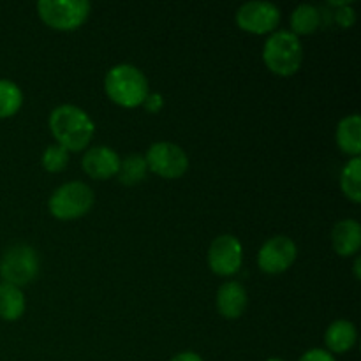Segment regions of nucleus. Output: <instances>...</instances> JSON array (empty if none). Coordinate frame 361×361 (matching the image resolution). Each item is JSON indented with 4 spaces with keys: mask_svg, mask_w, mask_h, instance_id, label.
<instances>
[{
    "mask_svg": "<svg viewBox=\"0 0 361 361\" xmlns=\"http://www.w3.org/2000/svg\"><path fill=\"white\" fill-rule=\"evenodd\" d=\"M242 243L233 235H221L212 242L208 249V267L215 275L231 277L242 268Z\"/></svg>",
    "mask_w": 361,
    "mask_h": 361,
    "instance_id": "9",
    "label": "nucleus"
},
{
    "mask_svg": "<svg viewBox=\"0 0 361 361\" xmlns=\"http://www.w3.org/2000/svg\"><path fill=\"white\" fill-rule=\"evenodd\" d=\"M87 0H41L37 2L39 18L53 30L73 32L87 23L90 16Z\"/></svg>",
    "mask_w": 361,
    "mask_h": 361,
    "instance_id": "5",
    "label": "nucleus"
},
{
    "mask_svg": "<svg viewBox=\"0 0 361 361\" xmlns=\"http://www.w3.org/2000/svg\"><path fill=\"white\" fill-rule=\"evenodd\" d=\"M23 106V92L14 81L0 80V118L14 116Z\"/></svg>",
    "mask_w": 361,
    "mask_h": 361,
    "instance_id": "20",
    "label": "nucleus"
},
{
    "mask_svg": "<svg viewBox=\"0 0 361 361\" xmlns=\"http://www.w3.org/2000/svg\"><path fill=\"white\" fill-rule=\"evenodd\" d=\"M236 23L254 35L274 34L281 23V9L270 2H247L236 13Z\"/></svg>",
    "mask_w": 361,
    "mask_h": 361,
    "instance_id": "8",
    "label": "nucleus"
},
{
    "mask_svg": "<svg viewBox=\"0 0 361 361\" xmlns=\"http://www.w3.org/2000/svg\"><path fill=\"white\" fill-rule=\"evenodd\" d=\"M296 256H298V249L289 236H274L259 249L257 264L264 274L279 275L293 267Z\"/></svg>",
    "mask_w": 361,
    "mask_h": 361,
    "instance_id": "10",
    "label": "nucleus"
},
{
    "mask_svg": "<svg viewBox=\"0 0 361 361\" xmlns=\"http://www.w3.org/2000/svg\"><path fill=\"white\" fill-rule=\"evenodd\" d=\"M49 130L67 152H80L88 147L95 134L94 120L87 111L73 104H62L49 115Z\"/></svg>",
    "mask_w": 361,
    "mask_h": 361,
    "instance_id": "1",
    "label": "nucleus"
},
{
    "mask_svg": "<svg viewBox=\"0 0 361 361\" xmlns=\"http://www.w3.org/2000/svg\"><path fill=\"white\" fill-rule=\"evenodd\" d=\"M148 173V166L147 161H145V155L141 154H129L122 162H120V169H118V182L122 185L133 187L137 185L145 180Z\"/></svg>",
    "mask_w": 361,
    "mask_h": 361,
    "instance_id": "18",
    "label": "nucleus"
},
{
    "mask_svg": "<svg viewBox=\"0 0 361 361\" xmlns=\"http://www.w3.org/2000/svg\"><path fill=\"white\" fill-rule=\"evenodd\" d=\"M104 90L106 95L122 108L143 106L145 99L150 94L147 76L130 63H118L108 71L104 78Z\"/></svg>",
    "mask_w": 361,
    "mask_h": 361,
    "instance_id": "2",
    "label": "nucleus"
},
{
    "mask_svg": "<svg viewBox=\"0 0 361 361\" xmlns=\"http://www.w3.org/2000/svg\"><path fill=\"white\" fill-rule=\"evenodd\" d=\"M263 60L270 73L282 78L293 76L303 63L302 42L288 30L274 32L264 42Z\"/></svg>",
    "mask_w": 361,
    "mask_h": 361,
    "instance_id": "3",
    "label": "nucleus"
},
{
    "mask_svg": "<svg viewBox=\"0 0 361 361\" xmlns=\"http://www.w3.org/2000/svg\"><path fill=\"white\" fill-rule=\"evenodd\" d=\"M171 361H204L203 358H201L197 353H192V351H183L180 353V355L173 356Z\"/></svg>",
    "mask_w": 361,
    "mask_h": 361,
    "instance_id": "25",
    "label": "nucleus"
},
{
    "mask_svg": "<svg viewBox=\"0 0 361 361\" xmlns=\"http://www.w3.org/2000/svg\"><path fill=\"white\" fill-rule=\"evenodd\" d=\"M356 326L348 319H338L328 326L326 334H324V344H326V351L331 355H344V353L351 351L353 345L356 344Z\"/></svg>",
    "mask_w": 361,
    "mask_h": 361,
    "instance_id": "14",
    "label": "nucleus"
},
{
    "mask_svg": "<svg viewBox=\"0 0 361 361\" xmlns=\"http://www.w3.org/2000/svg\"><path fill=\"white\" fill-rule=\"evenodd\" d=\"M95 194L87 183L69 182L60 185L48 201L49 214L59 221H76L92 210Z\"/></svg>",
    "mask_w": 361,
    "mask_h": 361,
    "instance_id": "4",
    "label": "nucleus"
},
{
    "mask_svg": "<svg viewBox=\"0 0 361 361\" xmlns=\"http://www.w3.org/2000/svg\"><path fill=\"white\" fill-rule=\"evenodd\" d=\"M361 259H360V257H356V259H355V277L356 279H358V281H360V279H361Z\"/></svg>",
    "mask_w": 361,
    "mask_h": 361,
    "instance_id": "26",
    "label": "nucleus"
},
{
    "mask_svg": "<svg viewBox=\"0 0 361 361\" xmlns=\"http://www.w3.org/2000/svg\"><path fill=\"white\" fill-rule=\"evenodd\" d=\"M323 14L316 6L310 4H302L296 7L291 14V34L298 35H310L316 30H319Z\"/></svg>",
    "mask_w": 361,
    "mask_h": 361,
    "instance_id": "17",
    "label": "nucleus"
},
{
    "mask_svg": "<svg viewBox=\"0 0 361 361\" xmlns=\"http://www.w3.org/2000/svg\"><path fill=\"white\" fill-rule=\"evenodd\" d=\"M25 302L23 291L13 284L2 282L0 284V317L4 321H16L23 316Z\"/></svg>",
    "mask_w": 361,
    "mask_h": 361,
    "instance_id": "16",
    "label": "nucleus"
},
{
    "mask_svg": "<svg viewBox=\"0 0 361 361\" xmlns=\"http://www.w3.org/2000/svg\"><path fill=\"white\" fill-rule=\"evenodd\" d=\"M120 155L113 148L108 147H94L83 155L85 173L94 180H108L118 175L120 169Z\"/></svg>",
    "mask_w": 361,
    "mask_h": 361,
    "instance_id": "11",
    "label": "nucleus"
},
{
    "mask_svg": "<svg viewBox=\"0 0 361 361\" xmlns=\"http://www.w3.org/2000/svg\"><path fill=\"white\" fill-rule=\"evenodd\" d=\"M69 164V152L60 145H51L42 154V168L48 173H60Z\"/></svg>",
    "mask_w": 361,
    "mask_h": 361,
    "instance_id": "21",
    "label": "nucleus"
},
{
    "mask_svg": "<svg viewBox=\"0 0 361 361\" xmlns=\"http://www.w3.org/2000/svg\"><path fill=\"white\" fill-rule=\"evenodd\" d=\"M331 7H335V21H337L338 25H341L342 28H349L355 25V20H356V14L355 11H353V7L349 6L348 2H330Z\"/></svg>",
    "mask_w": 361,
    "mask_h": 361,
    "instance_id": "22",
    "label": "nucleus"
},
{
    "mask_svg": "<svg viewBox=\"0 0 361 361\" xmlns=\"http://www.w3.org/2000/svg\"><path fill=\"white\" fill-rule=\"evenodd\" d=\"M267 361H284V360H281V358H270V360H267Z\"/></svg>",
    "mask_w": 361,
    "mask_h": 361,
    "instance_id": "27",
    "label": "nucleus"
},
{
    "mask_svg": "<svg viewBox=\"0 0 361 361\" xmlns=\"http://www.w3.org/2000/svg\"><path fill=\"white\" fill-rule=\"evenodd\" d=\"M145 161L152 173L166 180L180 178L189 169V157L183 148L169 141H157L152 145L145 155Z\"/></svg>",
    "mask_w": 361,
    "mask_h": 361,
    "instance_id": "7",
    "label": "nucleus"
},
{
    "mask_svg": "<svg viewBox=\"0 0 361 361\" xmlns=\"http://www.w3.org/2000/svg\"><path fill=\"white\" fill-rule=\"evenodd\" d=\"M331 245L335 252L342 257L358 254L361 247V226L355 219H344L337 222L331 231Z\"/></svg>",
    "mask_w": 361,
    "mask_h": 361,
    "instance_id": "13",
    "label": "nucleus"
},
{
    "mask_svg": "<svg viewBox=\"0 0 361 361\" xmlns=\"http://www.w3.org/2000/svg\"><path fill=\"white\" fill-rule=\"evenodd\" d=\"M337 145L344 154L360 157L361 154V118L360 115H349L337 126Z\"/></svg>",
    "mask_w": 361,
    "mask_h": 361,
    "instance_id": "15",
    "label": "nucleus"
},
{
    "mask_svg": "<svg viewBox=\"0 0 361 361\" xmlns=\"http://www.w3.org/2000/svg\"><path fill=\"white\" fill-rule=\"evenodd\" d=\"M39 274V256L30 245L16 243L9 247L2 254L0 259V277L4 282L13 284L16 288L27 286L37 277Z\"/></svg>",
    "mask_w": 361,
    "mask_h": 361,
    "instance_id": "6",
    "label": "nucleus"
},
{
    "mask_svg": "<svg viewBox=\"0 0 361 361\" xmlns=\"http://www.w3.org/2000/svg\"><path fill=\"white\" fill-rule=\"evenodd\" d=\"M143 106L147 108L148 113H159L161 108L164 106V101H162V95L157 94V92H152V94L147 95Z\"/></svg>",
    "mask_w": 361,
    "mask_h": 361,
    "instance_id": "24",
    "label": "nucleus"
},
{
    "mask_svg": "<svg viewBox=\"0 0 361 361\" xmlns=\"http://www.w3.org/2000/svg\"><path fill=\"white\" fill-rule=\"evenodd\" d=\"M298 361H337L331 353H328L326 349H309L307 353H303L302 358Z\"/></svg>",
    "mask_w": 361,
    "mask_h": 361,
    "instance_id": "23",
    "label": "nucleus"
},
{
    "mask_svg": "<svg viewBox=\"0 0 361 361\" xmlns=\"http://www.w3.org/2000/svg\"><path fill=\"white\" fill-rule=\"evenodd\" d=\"M341 189L353 203H361V159L353 157L341 173Z\"/></svg>",
    "mask_w": 361,
    "mask_h": 361,
    "instance_id": "19",
    "label": "nucleus"
},
{
    "mask_svg": "<svg viewBox=\"0 0 361 361\" xmlns=\"http://www.w3.org/2000/svg\"><path fill=\"white\" fill-rule=\"evenodd\" d=\"M247 291L240 282L229 281L219 288L215 305H217L219 314L226 319H238L247 309Z\"/></svg>",
    "mask_w": 361,
    "mask_h": 361,
    "instance_id": "12",
    "label": "nucleus"
}]
</instances>
